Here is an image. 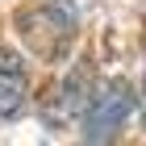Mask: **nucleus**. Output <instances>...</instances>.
I'll return each mask as SVG.
<instances>
[{
  "instance_id": "2",
  "label": "nucleus",
  "mask_w": 146,
  "mask_h": 146,
  "mask_svg": "<svg viewBox=\"0 0 146 146\" xmlns=\"http://www.w3.org/2000/svg\"><path fill=\"white\" fill-rule=\"evenodd\" d=\"M129 113H134L129 84H125V79L100 84V92H96L88 100V109H84V142L88 146H109L113 138L121 134V125H125Z\"/></svg>"
},
{
  "instance_id": "4",
  "label": "nucleus",
  "mask_w": 146,
  "mask_h": 146,
  "mask_svg": "<svg viewBox=\"0 0 146 146\" xmlns=\"http://www.w3.org/2000/svg\"><path fill=\"white\" fill-rule=\"evenodd\" d=\"M142 92H146V79H142Z\"/></svg>"
},
{
  "instance_id": "1",
  "label": "nucleus",
  "mask_w": 146,
  "mask_h": 146,
  "mask_svg": "<svg viewBox=\"0 0 146 146\" xmlns=\"http://www.w3.org/2000/svg\"><path fill=\"white\" fill-rule=\"evenodd\" d=\"M17 34L38 58H63L75 38V9L71 0H42L17 13Z\"/></svg>"
},
{
  "instance_id": "3",
  "label": "nucleus",
  "mask_w": 146,
  "mask_h": 146,
  "mask_svg": "<svg viewBox=\"0 0 146 146\" xmlns=\"http://www.w3.org/2000/svg\"><path fill=\"white\" fill-rule=\"evenodd\" d=\"M25 96H29V84H25L21 58L13 50H0V121H9L25 109Z\"/></svg>"
}]
</instances>
